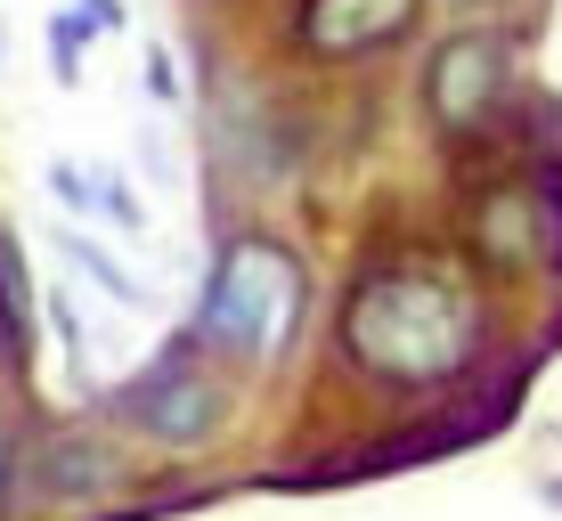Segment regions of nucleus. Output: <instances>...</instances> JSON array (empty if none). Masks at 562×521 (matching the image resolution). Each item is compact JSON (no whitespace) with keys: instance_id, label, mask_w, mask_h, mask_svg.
<instances>
[{"instance_id":"obj_1","label":"nucleus","mask_w":562,"mask_h":521,"mask_svg":"<svg viewBox=\"0 0 562 521\" xmlns=\"http://www.w3.org/2000/svg\"><path fill=\"white\" fill-rule=\"evenodd\" d=\"M342 351L383 392H440L481 359V310L440 269H367L342 302Z\"/></svg>"},{"instance_id":"obj_2","label":"nucleus","mask_w":562,"mask_h":521,"mask_svg":"<svg viewBox=\"0 0 562 521\" xmlns=\"http://www.w3.org/2000/svg\"><path fill=\"white\" fill-rule=\"evenodd\" d=\"M294 326H302V261L278 237H228L196 302V351L228 366H269L285 359Z\"/></svg>"},{"instance_id":"obj_3","label":"nucleus","mask_w":562,"mask_h":521,"mask_svg":"<svg viewBox=\"0 0 562 521\" xmlns=\"http://www.w3.org/2000/svg\"><path fill=\"white\" fill-rule=\"evenodd\" d=\"M514 73H521V57H514L506 33H490V25L449 33L432 49V66H424V114H432V131L440 139H481L506 114Z\"/></svg>"},{"instance_id":"obj_4","label":"nucleus","mask_w":562,"mask_h":521,"mask_svg":"<svg viewBox=\"0 0 562 521\" xmlns=\"http://www.w3.org/2000/svg\"><path fill=\"white\" fill-rule=\"evenodd\" d=\"M123 416L139 423L155 449H204L228 423V392H221V375H204L188 351H171L155 375H139L123 392Z\"/></svg>"},{"instance_id":"obj_5","label":"nucleus","mask_w":562,"mask_h":521,"mask_svg":"<svg viewBox=\"0 0 562 521\" xmlns=\"http://www.w3.org/2000/svg\"><path fill=\"white\" fill-rule=\"evenodd\" d=\"M416 25V0H302L294 42L310 57H367Z\"/></svg>"},{"instance_id":"obj_6","label":"nucleus","mask_w":562,"mask_h":521,"mask_svg":"<svg viewBox=\"0 0 562 521\" xmlns=\"http://www.w3.org/2000/svg\"><path fill=\"white\" fill-rule=\"evenodd\" d=\"M481 245H490V261H514V269H530V261H547L554 253V237H547V196L538 188H497L490 204H481Z\"/></svg>"},{"instance_id":"obj_7","label":"nucleus","mask_w":562,"mask_h":521,"mask_svg":"<svg viewBox=\"0 0 562 521\" xmlns=\"http://www.w3.org/2000/svg\"><path fill=\"white\" fill-rule=\"evenodd\" d=\"M49 188H57V204H66V212H99V220H114L123 237H139V228H147V212L131 204V188L114 180V171H90V163H66V156H57V163H49Z\"/></svg>"},{"instance_id":"obj_8","label":"nucleus","mask_w":562,"mask_h":521,"mask_svg":"<svg viewBox=\"0 0 562 521\" xmlns=\"http://www.w3.org/2000/svg\"><path fill=\"white\" fill-rule=\"evenodd\" d=\"M114 480H123V465H114L106 440H57L49 465H42V489L49 497H106Z\"/></svg>"},{"instance_id":"obj_9","label":"nucleus","mask_w":562,"mask_h":521,"mask_svg":"<svg viewBox=\"0 0 562 521\" xmlns=\"http://www.w3.org/2000/svg\"><path fill=\"white\" fill-rule=\"evenodd\" d=\"M57 253H66L74 269H82V278L90 285H99V294H114V302H131V310H147V285L139 278H131V269H114V253H106V245H90V237H74V228H57Z\"/></svg>"},{"instance_id":"obj_10","label":"nucleus","mask_w":562,"mask_h":521,"mask_svg":"<svg viewBox=\"0 0 562 521\" xmlns=\"http://www.w3.org/2000/svg\"><path fill=\"white\" fill-rule=\"evenodd\" d=\"M82 42H90V25L66 9V16L49 25V49H57V82H74V73H82V66H74V57H82Z\"/></svg>"},{"instance_id":"obj_11","label":"nucleus","mask_w":562,"mask_h":521,"mask_svg":"<svg viewBox=\"0 0 562 521\" xmlns=\"http://www.w3.org/2000/svg\"><path fill=\"white\" fill-rule=\"evenodd\" d=\"M74 16H82L90 33H123V0H82Z\"/></svg>"},{"instance_id":"obj_12","label":"nucleus","mask_w":562,"mask_h":521,"mask_svg":"<svg viewBox=\"0 0 562 521\" xmlns=\"http://www.w3.org/2000/svg\"><path fill=\"white\" fill-rule=\"evenodd\" d=\"M147 90H155V99H171V90H180V82H171V57H164V49L147 57Z\"/></svg>"},{"instance_id":"obj_13","label":"nucleus","mask_w":562,"mask_h":521,"mask_svg":"<svg viewBox=\"0 0 562 521\" xmlns=\"http://www.w3.org/2000/svg\"><path fill=\"white\" fill-rule=\"evenodd\" d=\"M0 497H9V440H0Z\"/></svg>"}]
</instances>
